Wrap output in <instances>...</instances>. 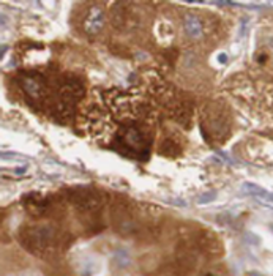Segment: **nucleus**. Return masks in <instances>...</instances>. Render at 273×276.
Returning a JSON list of instances; mask_svg holds the SVG:
<instances>
[{
	"mask_svg": "<svg viewBox=\"0 0 273 276\" xmlns=\"http://www.w3.org/2000/svg\"><path fill=\"white\" fill-rule=\"evenodd\" d=\"M154 125L146 121H134L117 129L109 144L111 149L122 153L123 157L146 159L154 142Z\"/></svg>",
	"mask_w": 273,
	"mask_h": 276,
	"instance_id": "f257e3e1",
	"label": "nucleus"
},
{
	"mask_svg": "<svg viewBox=\"0 0 273 276\" xmlns=\"http://www.w3.org/2000/svg\"><path fill=\"white\" fill-rule=\"evenodd\" d=\"M19 241L29 253L39 257H51L62 246L63 235L52 224L26 226L19 232Z\"/></svg>",
	"mask_w": 273,
	"mask_h": 276,
	"instance_id": "f03ea898",
	"label": "nucleus"
},
{
	"mask_svg": "<svg viewBox=\"0 0 273 276\" xmlns=\"http://www.w3.org/2000/svg\"><path fill=\"white\" fill-rule=\"evenodd\" d=\"M84 96V82L78 76L65 75L60 80L55 92L51 93V112L60 121H68L76 109V104Z\"/></svg>",
	"mask_w": 273,
	"mask_h": 276,
	"instance_id": "7ed1b4c3",
	"label": "nucleus"
},
{
	"mask_svg": "<svg viewBox=\"0 0 273 276\" xmlns=\"http://www.w3.org/2000/svg\"><path fill=\"white\" fill-rule=\"evenodd\" d=\"M200 128L215 142H226L231 136L232 120L229 109L220 101H210L200 111Z\"/></svg>",
	"mask_w": 273,
	"mask_h": 276,
	"instance_id": "20e7f679",
	"label": "nucleus"
},
{
	"mask_svg": "<svg viewBox=\"0 0 273 276\" xmlns=\"http://www.w3.org/2000/svg\"><path fill=\"white\" fill-rule=\"evenodd\" d=\"M67 199L79 213L98 215L103 208V196L98 190L90 186H75L67 193Z\"/></svg>",
	"mask_w": 273,
	"mask_h": 276,
	"instance_id": "39448f33",
	"label": "nucleus"
},
{
	"mask_svg": "<svg viewBox=\"0 0 273 276\" xmlns=\"http://www.w3.org/2000/svg\"><path fill=\"white\" fill-rule=\"evenodd\" d=\"M18 80L21 85V90L29 100L35 103H43L51 98L49 84L41 73L37 71H21L18 75Z\"/></svg>",
	"mask_w": 273,
	"mask_h": 276,
	"instance_id": "423d86ee",
	"label": "nucleus"
},
{
	"mask_svg": "<svg viewBox=\"0 0 273 276\" xmlns=\"http://www.w3.org/2000/svg\"><path fill=\"white\" fill-rule=\"evenodd\" d=\"M112 226L120 235H134L138 234L141 226L136 221V216L131 205L125 200H118L112 207Z\"/></svg>",
	"mask_w": 273,
	"mask_h": 276,
	"instance_id": "0eeeda50",
	"label": "nucleus"
},
{
	"mask_svg": "<svg viewBox=\"0 0 273 276\" xmlns=\"http://www.w3.org/2000/svg\"><path fill=\"white\" fill-rule=\"evenodd\" d=\"M136 14L131 10V3L116 2L111 6V24L117 30H128L136 26Z\"/></svg>",
	"mask_w": 273,
	"mask_h": 276,
	"instance_id": "6e6552de",
	"label": "nucleus"
},
{
	"mask_svg": "<svg viewBox=\"0 0 273 276\" xmlns=\"http://www.w3.org/2000/svg\"><path fill=\"white\" fill-rule=\"evenodd\" d=\"M164 109L167 112V116H169L175 123H179L182 126H190L193 123L195 109H193L191 101L177 96V98H175L174 101H171Z\"/></svg>",
	"mask_w": 273,
	"mask_h": 276,
	"instance_id": "1a4fd4ad",
	"label": "nucleus"
},
{
	"mask_svg": "<svg viewBox=\"0 0 273 276\" xmlns=\"http://www.w3.org/2000/svg\"><path fill=\"white\" fill-rule=\"evenodd\" d=\"M104 19H106V14H104V8L100 3L92 5L85 13V18L82 21V29L84 34L87 37H95L98 35L104 27Z\"/></svg>",
	"mask_w": 273,
	"mask_h": 276,
	"instance_id": "9d476101",
	"label": "nucleus"
},
{
	"mask_svg": "<svg viewBox=\"0 0 273 276\" xmlns=\"http://www.w3.org/2000/svg\"><path fill=\"white\" fill-rule=\"evenodd\" d=\"M183 152V139L182 134L175 131H167L163 134L161 142L158 145V153L167 158H175Z\"/></svg>",
	"mask_w": 273,
	"mask_h": 276,
	"instance_id": "9b49d317",
	"label": "nucleus"
},
{
	"mask_svg": "<svg viewBox=\"0 0 273 276\" xmlns=\"http://www.w3.org/2000/svg\"><path fill=\"white\" fill-rule=\"evenodd\" d=\"M49 207H51V200L44 196H39V194H29V196L24 197V208L34 216L46 215L49 212Z\"/></svg>",
	"mask_w": 273,
	"mask_h": 276,
	"instance_id": "f8f14e48",
	"label": "nucleus"
},
{
	"mask_svg": "<svg viewBox=\"0 0 273 276\" xmlns=\"http://www.w3.org/2000/svg\"><path fill=\"white\" fill-rule=\"evenodd\" d=\"M183 27H185V32H187V35L191 38H200L204 35V22L195 14H188L187 18H185Z\"/></svg>",
	"mask_w": 273,
	"mask_h": 276,
	"instance_id": "ddd939ff",
	"label": "nucleus"
},
{
	"mask_svg": "<svg viewBox=\"0 0 273 276\" xmlns=\"http://www.w3.org/2000/svg\"><path fill=\"white\" fill-rule=\"evenodd\" d=\"M199 248L204 251V253H220V245L218 240H216L212 234H204L197 238Z\"/></svg>",
	"mask_w": 273,
	"mask_h": 276,
	"instance_id": "4468645a",
	"label": "nucleus"
},
{
	"mask_svg": "<svg viewBox=\"0 0 273 276\" xmlns=\"http://www.w3.org/2000/svg\"><path fill=\"white\" fill-rule=\"evenodd\" d=\"M112 262H114V265L118 267V269H126V267L131 264V257L125 249H118V251H116Z\"/></svg>",
	"mask_w": 273,
	"mask_h": 276,
	"instance_id": "2eb2a0df",
	"label": "nucleus"
},
{
	"mask_svg": "<svg viewBox=\"0 0 273 276\" xmlns=\"http://www.w3.org/2000/svg\"><path fill=\"white\" fill-rule=\"evenodd\" d=\"M32 276H38V275H32Z\"/></svg>",
	"mask_w": 273,
	"mask_h": 276,
	"instance_id": "dca6fc26",
	"label": "nucleus"
}]
</instances>
